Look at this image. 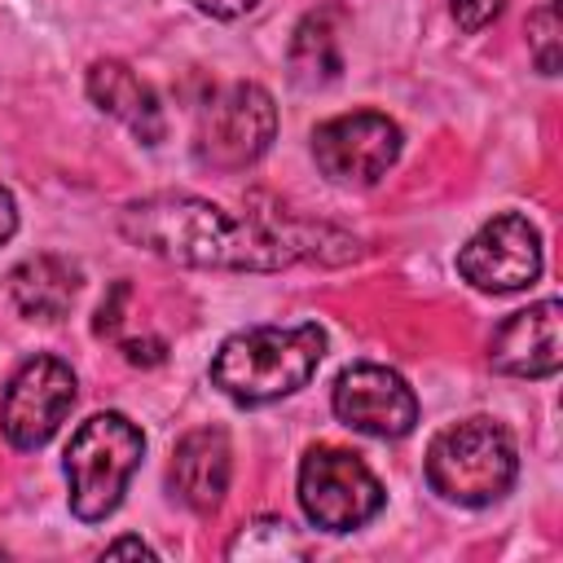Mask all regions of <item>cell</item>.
Masks as SVG:
<instances>
[{
  "instance_id": "obj_1",
  "label": "cell",
  "mask_w": 563,
  "mask_h": 563,
  "mask_svg": "<svg viewBox=\"0 0 563 563\" xmlns=\"http://www.w3.org/2000/svg\"><path fill=\"white\" fill-rule=\"evenodd\" d=\"M119 233L185 268H229V273H277L299 260L343 264L361 246L325 224H299L290 216H233L220 202L194 194H150L119 211Z\"/></svg>"
},
{
  "instance_id": "obj_2",
  "label": "cell",
  "mask_w": 563,
  "mask_h": 563,
  "mask_svg": "<svg viewBox=\"0 0 563 563\" xmlns=\"http://www.w3.org/2000/svg\"><path fill=\"white\" fill-rule=\"evenodd\" d=\"M321 356H325V330L317 321L246 325L216 347L211 383L238 405H268L308 387Z\"/></svg>"
},
{
  "instance_id": "obj_3",
  "label": "cell",
  "mask_w": 563,
  "mask_h": 563,
  "mask_svg": "<svg viewBox=\"0 0 563 563\" xmlns=\"http://www.w3.org/2000/svg\"><path fill=\"white\" fill-rule=\"evenodd\" d=\"M519 475L515 435L493 418H462L427 444V484L453 506H493Z\"/></svg>"
},
{
  "instance_id": "obj_4",
  "label": "cell",
  "mask_w": 563,
  "mask_h": 563,
  "mask_svg": "<svg viewBox=\"0 0 563 563\" xmlns=\"http://www.w3.org/2000/svg\"><path fill=\"white\" fill-rule=\"evenodd\" d=\"M145 435L128 413H92L79 422V431L66 444V484H70V510L84 523H101L119 510L132 471L141 466Z\"/></svg>"
},
{
  "instance_id": "obj_5",
  "label": "cell",
  "mask_w": 563,
  "mask_h": 563,
  "mask_svg": "<svg viewBox=\"0 0 563 563\" xmlns=\"http://www.w3.org/2000/svg\"><path fill=\"white\" fill-rule=\"evenodd\" d=\"M277 136V106L260 84L216 88L194 123V158L211 172H242L268 154Z\"/></svg>"
},
{
  "instance_id": "obj_6",
  "label": "cell",
  "mask_w": 563,
  "mask_h": 563,
  "mask_svg": "<svg viewBox=\"0 0 563 563\" xmlns=\"http://www.w3.org/2000/svg\"><path fill=\"white\" fill-rule=\"evenodd\" d=\"M383 501H387V493H383L378 475L352 449L317 444L303 453L299 506H303L308 523H317L321 532H352V528L369 523L383 510Z\"/></svg>"
},
{
  "instance_id": "obj_7",
  "label": "cell",
  "mask_w": 563,
  "mask_h": 563,
  "mask_svg": "<svg viewBox=\"0 0 563 563\" xmlns=\"http://www.w3.org/2000/svg\"><path fill=\"white\" fill-rule=\"evenodd\" d=\"M75 396H79V383H75V369L66 361L44 356V352L22 361L18 374L9 378L4 405H0L4 440L22 453L44 449L57 435V427L66 422Z\"/></svg>"
},
{
  "instance_id": "obj_8",
  "label": "cell",
  "mask_w": 563,
  "mask_h": 563,
  "mask_svg": "<svg viewBox=\"0 0 563 563\" xmlns=\"http://www.w3.org/2000/svg\"><path fill=\"white\" fill-rule=\"evenodd\" d=\"M400 123L378 110H352L317 123L312 158L334 185H378L387 167L400 158Z\"/></svg>"
},
{
  "instance_id": "obj_9",
  "label": "cell",
  "mask_w": 563,
  "mask_h": 563,
  "mask_svg": "<svg viewBox=\"0 0 563 563\" xmlns=\"http://www.w3.org/2000/svg\"><path fill=\"white\" fill-rule=\"evenodd\" d=\"M457 273L484 290V295H510L537 282L541 273V233L528 216L501 211L493 216L462 251H457Z\"/></svg>"
},
{
  "instance_id": "obj_10",
  "label": "cell",
  "mask_w": 563,
  "mask_h": 563,
  "mask_svg": "<svg viewBox=\"0 0 563 563\" xmlns=\"http://www.w3.org/2000/svg\"><path fill=\"white\" fill-rule=\"evenodd\" d=\"M334 413L343 427L374 435V440H400L413 431L418 422V396L413 387L391 369V365H347L334 378V396H330Z\"/></svg>"
},
{
  "instance_id": "obj_11",
  "label": "cell",
  "mask_w": 563,
  "mask_h": 563,
  "mask_svg": "<svg viewBox=\"0 0 563 563\" xmlns=\"http://www.w3.org/2000/svg\"><path fill=\"white\" fill-rule=\"evenodd\" d=\"M488 361L497 374H510V378L559 374V365H563V308H559V299H541V303H528L523 312H510L488 343Z\"/></svg>"
},
{
  "instance_id": "obj_12",
  "label": "cell",
  "mask_w": 563,
  "mask_h": 563,
  "mask_svg": "<svg viewBox=\"0 0 563 563\" xmlns=\"http://www.w3.org/2000/svg\"><path fill=\"white\" fill-rule=\"evenodd\" d=\"M88 97L101 114L119 119L141 145H158L167 136V119L158 106V92L128 66L114 57H101L88 66Z\"/></svg>"
},
{
  "instance_id": "obj_13",
  "label": "cell",
  "mask_w": 563,
  "mask_h": 563,
  "mask_svg": "<svg viewBox=\"0 0 563 563\" xmlns=\"http://www.w3.org/2000/svg\"><path fill=\"white\" fill-rule=\"evenodd\" d=\"M229 475H233V449L220 427H198L180 435L172 453V493L189 510L211 515L229 493Z\"/></svg>"
},
{
  "instance_id": "obj_14",
  "label": "cell",
  "mask_w": 563,
  "mask_h": 563,
  "mask_svg": "<svg viewBox=\"0 0 563 563\" xmlns=\"http://www.w3.org/2000/svg\"><path fill=\"white\" fill-rule=\"evenodd\" d=\"M9 282V299L13 308L26 317V321H62L79 295V264H70L66 255H31L22 264H13V273L4 277Z\"/></svg>"
},
{
  "instance_id": "obj_15",
  "label": "cell",
  "mask_w": 563,
  "mask_h": 563,
  "mask_svg": "<svg viewBox=\"0 0 563 563\" xmlns=\"http://www.w3.org/2000/svg\"><path fill=\"white\" fill-rule=\"evenodd\" d=\"M339 13L334 9H312L299 18L290 48H286V66H290V84L295 88H330L343 75V48H339Z\"/></svg>"
},
{
  "instance_id": "obj_16",
  "label": "cell",
  "mask_w": 563,
  "mask_h": 563,
  "mask_svg": "<svg viewBox=\"0 0 563 563\" xmlns=\"http://www.w3.org/2000/svg\"><path fill=\"white\" fill-rule=\"evenodd\" d=\"M233 563H290V559H303L308 545L299 541V532L277 519V515H260L251 523L238 528V537L229 541L224 550Z\"/></svg>"
},
{
  "instance_id": "obj_17",
  "label": "cell",
  "mask_w": 563,
  "mask_h": 563,
  "mask_svg": "<svg viewBox=\"0 0 563 563\" xmlns=\"http://www.w3.org/2000/svg\"><path fill=\"white\" fill-rule=\"evenodd\" d=\"M528 53L537 62L541 75H559L563 66V18H559V0H545L528 13Z\"/></svg>"
},
{
  "instance_id": "obj_18",
  "label": "cell",
  "mask_w": 563,
  "mask_h": 563,
  "mask_svg": "<svg viewBox=\"0 0 563 563\" xmlns=\"http://www.w3.org/2000/svg\"><path fill=\"white\" fill-rule=\"evenodd\" d=\"M501 9H506V0H453V22H457L466 35H475V31H484Z\"/></svg>"
},
{
  "instance_id": "obj_19",
  "label": "cell",
  "mask_w": 563,
  "mask_h": 563,
  "mask_svg": "<svg viewBox=\"0 0 563 563\" xmlns=\"http://www.w3.org/2000/svg\"><path fill=\"white\" fill-rule=\"evenodd\" d=\"M119 347H123V356H128L132 365H145V369L167 361V343H163L158 334H150V339H123Z\"/></svg>"
},
{
  "instance_id": "obj_20",
  "label": "cell",
  "mask_w": 563,
  "mask_h": 563,
  "mask_svg": "<svg viewBox=\"0 0 563 563\" xmlns=\"http://www.w3.org/2000/svg\"><path fill=\"white\" fill-rule=\"evenodd\" d=\"M128 295H132V290H128V282H114L110 299L97 308V325H92L97 334H119V321H123V317H119V308L128 303Z\"/></svg>"
},
{
  "instance_id": "obj_21",
  "label": "cell",
  "mask_w": 563,
  "mask_h": 563,
  "mask_svg": "<svg viewBox=\"0 0 563 563\" xmlns=\"http://www.w3.org/2000/svg\"><path fill=\"white\" fill-rule=\"evenodd\" d=\"M194 9H202L207 18H220V22H233L242 13L255 9V0H194Z\"/></svg>"
},
{
  "instance_id": "obj_22",
  "label": "cell",
  "mask_w": 563,
  "mask_h": 563,
  "mask_svg": "<svg viewBox=\"0 0 563 563\" xmlns=\"http://www.w3.org/2000/svg\"><path fill=\"white\" fill-rule=\"evenodd\" d=\"M106 559H158L154 545H145L141 537H119L106 545Z\"/></svg>"
},
{
  "instance_id": "obj_23",
  "label": "cell",
  "mask_w": 563,
  "mask_h": 563,
  "mask_svg": "<svg viewBox=\"0 0 563 563\" xmlns=\"http://www.w3.org/2000/svg\"><path fill=\"white\" fill-rule=\"evenodd\" d=\"M13 233H18V202H13V194L0 185V246H4Z\"/></svg>"
}]
</instances>
